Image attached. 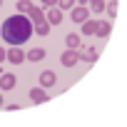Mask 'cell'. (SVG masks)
<instances>
[{
	"label": "cell",
	"mask_w": 127,
	"mask_h": 127,
	"mask_svg": "<svg viewBox=\"0 0 127 127\" xmlns=\"http://www.w3.org/2000/svg\"><path fill=\"white\" fill-rule=\"evenodd\" d=\"M8 60L13 62V65H20V62L25 60V52H23L18 45H13V50H8Z\"/></svg>",
	"instance_id": "obj_3"
},
{
	"label": "cell",
	"mask_w": 127,
	"mask_h": 127,
	"mask_svg": "<svg viewBox=\"0 0 127 127\" xmlns=\"http://www.w3.org/2000/svg\"><path fill=\"white\" fill-rule=\"evenodd\" d=\"M5 57H8V52H5V50H3V47H0V62H3V60H5Z\"/></svg>",
	"instance_id": "obj_20"
},
{
	"label": "cell",
	"mask_w": 127,
	"mask_h": 127,
	"mask_svg": "<svg viewBox=\"0 0 127 127\" xmlns=\"http://www.w3.org/2000/svg\"><path fill=\"white\" fill-rule=\"evenodd\" d=\"M80 60H87V62H95V60H97V50H95V47H85V50L80 52Z\"/></svg>",
	"instance_id": "obj_12"
},
{
	"label": "cell",
	"mask_w": 127,
	"mask_h": 127,
	"mask_svg": "<svg viewBox=\"0 0 127 127\" xmlns=\"http://www.w3.org/2000/svg\"><path fill=\"white\" fill-rule=\"evenodd\" d=\"M105 10L110 13V18H115V15H117V3H115V0H112L110 5H105Z\"/></svg>",
	"instance_id": "obj_17"
},
{
	"label": "cell",
	"mask_w": 127,
	"mask_h": 127,
	"mask_svg": "<svg viewBox=\"0 0 127 127\" xmlns=\"http://www.w3.org/2000/svg\"><path fill=\"white\" fill-rule=\"evenodd\" d=\"M75 8V0H60V10H70Z\"/></svg>",
	"instance_id": "obj_18"
},
{
	"label": "cell",
	"mask_w": 127,
	"mask_h": 127,
	"mask_svg": "<svg viewBox=\"0 0 127 127\" xmlns=\"http://www.w3.org/2000/svg\"><path fill=\"white\" fill-rule=\"evenodd\" d=\"M62 65L65 67H72V65H77V60H80V52L77 50H67V52H62Z\"/></svg>",
	"instance_id": "obj_2"
},
{
	"label": "cell",
	"mask_w": 127,
	"mask_h": 127,
	"mask_svg": "<svg viewBox=\"0 0 127 127\" xmlns=\"http://www.w3.org/2000/svg\"><path fill=\"white\" fill-rule=\"evenodd\" d=\"M30 100H32L35 105L47 102V92H45V90H40V87H32V90H30Z\"/></svg>",
	"instance_id": "obj_5"
},
{
	"label": "cell",
	"mask_w": 127,
	"mask_h": 127,
	"mask_svg": "<svg viewBox=\"0 0 127 127\" xmlns=\"http://www.w3.org/2000/svg\"><path fill=\"white\" fill-rule=\"evenodd\" d=\"M87 15H90V10H87V8H82V5H80V8H72V23H77V25H80V23H85V20H87Z\"/></svg>",
	"instance_id": "obj_4"
},
{
	"label": "cell",
	"mask_w": 127,
	"mask_h": 127,
	"mask_svg": "<svg viewBox=\"0 0 127 127\" xmlns=\"http://www.w3.org/2000/svg\"><path fill=\"white\" fill-rule=\"evenodd\" d=\"M65 42H67V47H70V50H77V47H80V35L70 32V35L65 37Z\"/></svg>",
	"instance_id": "obj_13"
},
{
	"label": "cell",
	"mask_w": 127,
	"mask_h": 127,
	"mask_svg": "<svg viewBox=\"0 0 127 127\" xmlns=\"http://www.w3.org/2000/svg\"><path fill=\"white\" fill-rule=\"evenodd\" d=\"M0 35H3V40L10 42V45H23V42L30 40V35H32V25H30V20H28L25 15L18 13V15H13V18H8V20L3 23Z\"/></svg>",
	"instance_id": "obj_1"
},
{
	"label": "cell",
	"mask_w": 127,
	"mask_h": 127,
	"mask_svg": "<svg viewBox=\"0 0 127 127\" xmlns=\"http://www.w3.org/2000/svg\"><path fill=\"white\" fill-rule=\"evenodd\" d=\"M25 57L32 60V62H40V60H45V50H42V47H35V50H30Z\"/></svg>",
	"instance_id": "obj_11"
},
{
	"label": "cell",
	"mask_w": 127,
	"mask_h": 127,
	"mask_svg": "<svg viewBox=\"0 0 127 127\" xmlns=\"http://www.w3.org/2000/svg\"><path fill=\"white\" fill-rule=\"evenodd\" d=\"M95 28H97V23H92V20H85L82 23V32L85 35H95Z\"/></svg>",
	"instance_id": "obj_14"
},
{
	"label": "cell",
	"mask_w": 127,
	"mask_h": 127,
	"mask_svg": "<svg viewBox=\"0 0 127 127\" xmlns=\"http://www.w3.org/2000/svg\"><path fill=\"white\" fill-rule=\"evenodd\" d=\"M40 85H42V87H52V85H55V72H52V70H45V72L40 75Z\"/></svg>",
	"instance_id": "obj_8"
},
{
	"label": "cell",
	"mask_w": 127,
	"mask_h": 127,
	"mask_svg": "<svg viewBox=\"0 0 127 127\" xmlns=\"http://www.w3.org/2000/svg\"><path fill=\"white\" fill-rule=\"evenodd\" d=\"M42 3H45V5H55V3H57V0H42Z\"/></svg>",
	"instance_id": "obj_21"
},
{
	"label": "cell",
	"mask_w": 127,
	"mask_h": 127,
	"mask_svg": "<svg viewBox=\"0 0 127 127\" xmlns=\"http://www.w3.org/2000/svg\"><path fill=\"white\" fill-rule=\"evenodd\" d=\"M15 87V75H3L0 77V90H13Z\"/></svg>",
	"instance_id": "obj_9"
},
{
	"label": "cell",
	"mask_w": 127,
	"mask_h": 127,
	"mask_svg": "<svg viewBox=\"0 0 127 127\" xmlns=\"http://www.w3.org/2000/svg\"><path fill=\"white\" fill-rule=\"evenodd\" d=\"M90 8H92L95 13H102V10H105V0H90Z\"/></svg>",
	"instance_id": "obj_15"
},
{
	"label": "cell",
	"mask_w": 127,
	"mask_h": 127,
	"mask_svg": "<svg viewBox=\"0 0 127 127\" xmlns=\"http://www.w3.org/2000/svg\"><path fill=\"white\" fill-rule=\"evenodd\" d=\"M0 5H3V0H0Z\"/></svg>",
	"instance_id": "obj_24"
},
{
	"label": "cell",
	"mask_w": 127,
	"mask_h": 127,
	"mask_svg": "<svg viewBox=\"0 0 127 127\" xmlns=\"http://www.w3.org/2000/svg\"><path fill=\"white\" fill-rule=\"evenodd\" d=\"M110 30H112V25H110V23H97L95 35H97V37H107V35H110Z\"/></svg>",
	"instance_id": "obj_10"
},
{
	"label": "cell",
	"mask_w": 127,
	"mask_h": 127,
	"mask_svg": "<svg viewBox=\"0 0 127 127\" xmlns=\"http://www.w3.org/2000/svg\"><path fill=\"white\" fill-rule=\"evenodd\" d=\"M30 8H32V5L28 3V0H18V13H20V15H23V13H28Z\"/></svg>",
	"instance_id": "obj_16"
},
{
	"label": "cell",
	"mask_w": 127,
	"mask_h": 127,
	"mask_svg": "<svg viewBox=\"0 0 127 127\" xmlns=\"http://www.w3.org/2000/svg\"><path fill=\"white\" fill-rule=\"evenodd\" d=\"M37 32H40V35H47V32H50V23H47V20L40 23V25H37Z\"/></svg>",
	"instance_id": "obj_19"
},
{
	"label": "cell",
	"mask_w": 127,
	"mask_h": 127,
	"mask_svg": "<svg viewBox=\"0 0 127 127\" xmlns=\"http://www.w3.org/2000/svg\"><path fill=\"white\" fill-rule=\"evenodd\" d=\"M28 15H30V20H32L35 25H40V23H45V13H42L40 8H30V10H28Z\"/></svg>",
	"instance_id": "obj_6"
},
{
	"label": "cell",
	"mask_w": 127,
	"mask_h": 127,
	"mask_svg": "<svg viewBox=\"0 0 127 127\" xmlns=\"http://www.w3.org/2000/svg\"><path fill=\"white\" fill-rule=\"evenodd\" d=\"M47 23H50V25H60V23H62V10H60V8H52V10L47 13Z\"/></svg>",
	"instance_id": "obj_7"
},
{
	"label": "cell",
	"mask_w": 127,
	"mask_h": 127,
	"mask_svg": "<svg viewBox=\"0 0 127 127\" xmlns=\"http://www.w3.org/2000/svg\"><path fill=\"white\" fill-rule=\"evenodd\" d=\"M85 3H90V0H80V5H85Z\"/></svg>",
	"instance_id": "obj_22"
},
{
	"label": "cell",
	"mask_w": 127,
	"mask_h": 127,
	"mask_svg": "<svg viewBox=\"0 0 127 127\" xmlns=\"http://www.w3.org/2000/svg\"><path fill=\"white\" fill-rule=\"evenodd\" d=\"M0 107H3V95H0Z\"/></svg>",
	"instance_id": "obj_23"
}]
</instances>
